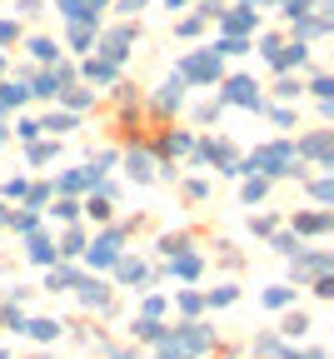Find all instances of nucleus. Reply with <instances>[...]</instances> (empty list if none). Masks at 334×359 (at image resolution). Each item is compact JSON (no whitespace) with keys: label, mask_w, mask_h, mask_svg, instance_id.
<instances>
[{"label":"nucleus","mask_w":334,"mask_h":359,"mask_svg":"<svg viewBox=\"0 0 334 359\" xmlns=\"http://www.w3.org/2000/svg\"><path fill=\"white\" fill-rule=\"evenodd\" d=\"M175 339H180L189 354H205V349H215V330H210V325H200V320H185V325H175Z\"/></svg>","instance_id":"1"},{"label":"nucleus","mask_w":334,"mask_h":359,"mask_svg":"<svg viewBox=\"0 0 334 359\" xmlns=\"http://www.w3.org/2000/svg\"><path fill=\"white\" fill-rule=\"evenodd\" d=\"M314 275H329V255L324 250H295V280H314Z\"/></svg>","instance_id":"2"},{"label":"nucleus","mask_w":334,"mask_h":359,"mask_svg":"<svg viewBox=\"0 0 334 359\" xmlns=\"http://www.w3.org/2000/svg\"><path fill=\"white\" fill-rule=\"evenodd\" d=\"M115 259H120V235H100V240L90 245V264H95V269H105V264H115Z\"/></svg>","instance_id":"3"},{"label":"nucleus","mask_w":334,"mask_h":359,"mask_svg":"<svg viewBox=\"0 0 334 359\" xmlns=\"http://www.w3.org/2000/svg\"><path fill=\"white\" fill-rule=\"evenodd\" d=\"M80 304L85 309H110V285H95V280H80Z\"/></svg>","instance_id":"4"},{"label":"nucleus","mask_w":334,"mask_h":359,"mask_svg":"<svg viewBox=\"0 0 334 359\" xmlns=\"http://www.w3.org/2000/svg\"><path fill=\"white\" fill-rule=\"evenodd\" d=\"M165 334H170V330H165L160 320H145V314H140V320L130 325V339H140V344H160Z\"/></svg>","instance_id":"5"},{"label":"nucleus","mask_w":334,"mask_h":359,"mask_svg":"<svg viewBox=\"0 0 334 359\" xmlns=\"http://www.w3.org/2000/svg\"><path fill=\"white\" fill-rule=\"evenodd\" d=\"M60 330H65L60 320H25V334H30V339H40V344L60 339Z\"/></svg>","instance_id":"6"},{"label":"nucleus","mask_w":334,"mask_h":359,"mask_svg":"<svg viewBox=\"0 0 334 359\" xmlns=\"http://www.w3.org/2000/svg\"><path fill=\"white\" fill-rule=\"evenodd\" d=\"M170 275H175V280H200V255L180 250V255H175V264H170Z\"/></svg>","instance_id":"7"},{"label":"nucleus","mask_w":334,"mask_h":359,"mask_svg":"<svg viewBox=\"0 0 334 359\" xmlns=\"http://www.w3.org/2000/svg\"><path fill=\"white\" fill-rule=\"evenodd\" d=\"M115 264H120V280H125L130 290H145L150 275H145V264H140V259H115Z\"/></svg>","instance_id":"8"},{"label":"nucleus","mask_w":334,"mask_h":359,"mask_svg":"<svg viewBox=\"0 0 334 359\" xmlns=\"http://www.w3.org/2000/svg\"><path fill=\"white\" fill-rule=\"evenodd\" d=\"M25 255H30L35 264H55V245H51V240H45V235H35V240L25 245Z\"/></svg>","instance_id":"9"},{"label":"nucleus","mask_w":334,"mask_h":359,"mask_svg":"<svg viewBox=\"0 0 334 359\" xmlns=\"http://www.w3.org/2000/svg\"><path fill=\"white\" fill-rule=\"evenodd\" d=\"M279 334H290V339H300V334H309V314H284V325H279Z\"/></svg>","instance_id":"10"},{"label":"nucleus","mask_w":334,"mask_h":359,"mask_svg":"<svg viewBox=\"0 0 334 359\" xmlns=\"http://www.w3.org/2000/svg\"><path fill=\"white\" fill-rule=\"evenodd\" d=\"M75 285H80L75 269H51V275H45V290H75Z\"/></svg>","instance_id":"11"},{"label":"nucleus","mask_w":334,"mask_h":359,"mask_svg":"<svg viewBox=\"0 0 334 359\" xmlns=\"http://www.w3.org/2000/svg\"><path fill=\"white\" fill-rule=\"evenodd\" d=\"M324 230H329L324 215H300V219H295V235H324Z\"/></svg>","instance_id":"12"},{"label":"nucleus","mask_w":334,"mask_h":359,"mask_svg":"<svg viewBox=\"0 0 334 359\" xmlns=\"http://www.w3.org/2000/svg\"><path fill=\"white\" fill-rule=\"evenodd\" d=\"M265 304H269V309L295 304V285H274V290H265Z\"/></svg>","instance_id":"13"},{"label":"nucleus","mask_w":334,"mask_h":359,"mask_svg":"<svg viewBox=\"0 0 334 359\" xmlns=\"http://www.w3.org/2000/svg\"><path fill=\"white\" fill-rule=\"evenodd\" d=\"M234 299H240V290H234V285H220V290H210V294H205V304H210V309H225V304H234Z\"/></svg>","instance_id":"14"},{"label":"nucleus","mask_w":334,"mask_h":359,"mask_svg":"<svg viewBox=\"0 0 334 359\" xmlns=\"http://www.w3.org/2000/svg\"><path fill=\"white\" fill-rule=\"evenodd\" d=\"M0 320H6V330H15V334L25 330V314H20V304H15V299H6V304H0Z\"/></svg>","instance_id":"15"},{"label":"nucleus","mask_w":334,"mask_h":359,"mask_svg":"<svg viewBox=\"0 0 334 359\" xmlns=\"http://www.w3.org/2000/svg\"><path fill=\"white\" fill-rule=\"evenodd\" d=\"M155 359H195V354H189V349H185V344H180L175 334H165V339H160V354H155Z\"/></svg>","instance_id":"16"},{"label":"nucleus","mask_w":334,"mask_h":359,"mask_svg":"<svg viewBox=\"0 0 334 359\" xmlns=\"http://www.w3.org/2000/svg\"><path fill=\"white\" fill-rule=\"evenodd\" d=\"M180 309H185V320H195V314L205 309V294H195V290H180Z\"/></svg>","instance_id":"17"},{"label":"nucleus","mask_w":334,"mask_h":359,"mask_svg":"<svg viewBox=\"0 0 334 359\" xmlns=\"http://www.w3.org/2000/svg\"><path fill=\"white\" fill-rule=\"evenodd\" d=\"M140 314H145V320H160V314H165V299H160V294H145V304H140Z\"/></svg>","instance_id":"18"},{"label":"nucleus","mask_w":334,"mask_h":359,"mask_svg":"<svg viewBox=\"0 0 334 359\" xmlns=\"http://www.w3.org/2000/svg\"><path fill=\"white\" fill-rule=\"evenodd\" d=\"M80 250H85V240H80V230H70V235L60 240V250H55V255H80Z\"/></svg>","instance_id":"19"},{"label":"nucleus","mask_w":334,"mask_h":359,"mask_svg":"<svg viewBox=\"0 0 334 359\" xmlns=\"http://www.w3.org/2000/svg\"><path fill=\"white\" fill-rule=\"evenodd\" d=\"M274 250H279V255H295V250H305V245H300V235H274Z\"/></svg>","instance_id":"20"},{"label":"nucleus","mask_w":334,"mask_h":359,"mask_svg":"<svg viewBox=\"0 0 334 359\" xmlns=\"http://www.w3.org/2000/svg\"><path fill=\"white\" fill-rule=\"evenodd\" d=\"M309 285H314V294H319V299H329V294H334V280H329V275H314Z\"/></svg>","instance_id":"21"},{"label":"nucleus","mask_w":334,"mask_h":359,"mask_svg":"<svg viewBox=\"0 0 334 359\" xmlns=\"http://www.w3.org/2000/svg\"><path fill=\"white\" fill-rule=\"evenodd\" d=\"M274 349H279V334H260L255 339V354H274Z\"/></svg>","instance_id":"22"},{"label":"nucleus","mask_w":334,"mask_h":359,"mask_svg":"<svg viewBox=\"0 0 334 359\" xmlns=\"http://www.w3.org/2000/svg\"><path fill=\"white\" fill-rule=\"evenodd\" d=\"M305 359H324V349H305Z\"/></svg>","instance_id":"23"},{"label":"nucleus","mask_w":334,"mask_h":359,"mask_svg":"<svg viewBox=\"0 0 334 359\" xmlns=\"http://www.w3.org/2000/svg\"><path fill=\"white\" fill-rule=\"evenodd\" d=\"M0 359H6V354H0Z\"/></svg>","instance_id":"24"}]
</instances>
